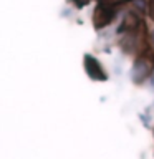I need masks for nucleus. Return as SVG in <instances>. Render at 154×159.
Wrapping results in <instances>:
<instances>
[{"mask_svg": "<svg viewBox=\"0 0 154 159\" xmlns=\"http://www.w3.org/2000/svg\"><path fill=\"white\" fill-rule=\"evenodd\" d=\"M154 71V52L151 48H146L144 52L136 58L131 70V78L134 83H143L147 80Z\"/></svg>", "mask_w": 154, "mask_h": 159, "instance_id": "1", "label": "nucleus"}, {"mask_svg": "<svg viewBox=\"0 0 154 159\" xmlns=\"http://www.w3.org/2000/svg\"><path fill=\"white\" fill-rule=\"evenodd\" d=\"M116 17V5L108 3V2H101L94 8L93 12V25L94 28H104L106 25H109Z\"/></svg>", "mask_w": 154, "mask_h": 159, "instance_id": "2", "label": "nucleus"}, {"mask_svg": "<svg viewBox=\"0 0 154 159\" xmlns=\"http://www.w3.org/2000/svg\"><path fill=\"white\" fill-rule=\"evenodd\" d=\"M84 70H86L88 76L94 81H106L108 80V75L103 70L101 63L91 55H84Z\"/></svg>", "mask_w": 154, "mask_h": 159, "instance_id": "3", "label": "nucleus"}, {"mask_svg": "<svg viewBox=\"0 0 154 159\" xmlns=\"http://www.w3.org/2000/svg\"><path fill=\"white\" fill-rule=\"evenodd\" d=\"M138 25H139V17L138 15L134 12H126L124 17H123L121 25H119V28H118V32L119 33L121 32H136Z\"/></svg>", "mask_w": 154, "mask_h": 159, "instance_id": "4", "label": "nucleus"}, {"mask_svg": "<svg viewBox=\"0 0 154 159\" xmlns=\"http://www.w3.org/2000/svg\"><path fill=\"white\" fill-rule=\"evenodd\" d=\"M147 15L154 20V0H151V2L147 3Z\"/></svg>", "mask_w": 154, "mask_h": 159, "instance_id": "5", "label": "nucleus"}, {"mask_svg": "<svg viewBox=\"0 0 154 159\" xmlns=\"http://www.w3.org/2000/svg\"><path fill=\"white\" fill-rule=\"evenodd\" d=\"M101 2H108V3L118 5V3H124V2H128V0H101Z\"/></svg>", "mask_w": 154, "mask_h": 159, "instance_id": "6", "label": "nucleus"}, {"mask_svg": "<svg viewBox=\"0 0 154 159\" xmlns=\"http://www.w3.org/2000/svg\"><path fill=\"white\" fill-rule=\"evenodd\" d=\"M134 5H138V8H144V2H143V0H134Z\"/></svg>", "mask_w": 154, "mask_h": 159, "instance_id": "7", "label": "nucleus"}, {"mask_svg": "<svg viewBox=\"0 0 154 159\" xmlns=\"http://www.w3.org/2000/svg\"><path fill=\"white\" fill-rule=\"evenodd\" d=\"M151 40H152V43H154V30L151 32Z\"/></svg>", "mask_w": 154, "mask_h": 159, "instance_id": "8", "label": "nucleus"}]
</instances>
